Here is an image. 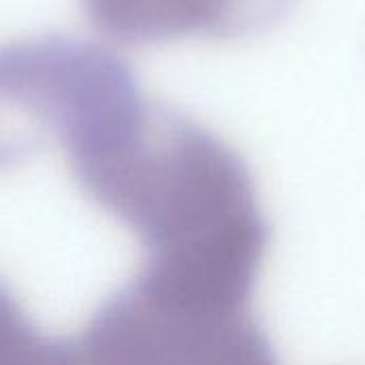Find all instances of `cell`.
I'll return each instance as SVG.
<instances>
[{
  "mask_svg": "<svg viewBox=\"0 0 365 365\" xmlns=\"http://www.w3.org/2000/svg\"><path fill=\"white\" fill-rule=\"evenodd\" d=\"M66 163L83 195L139 240V282L248 308L269 237L250 171L229 143L145 98L68 150Z\"/></svg>",
  "mask_w": 365,
  "mask_h": 365,
  "instance_id": "cell-1",
  "label": "cell"
},
{
  "mask_svg": "<svg viewBox=\"0 0 365 365\" xmlns=\"http://www.w3.org/2000/svg\"><path fill=\"white\" fill-rule=\"evenodd\" d=\"M86 365H278L250 308L184 299L133 278L86 323Z\"/></svg>",
  "mask_w": 365,
  "mask_h": 365,
  "instance_id": "cell-2",
  "label": "cell"
},
{
  "mask_svg": "<svg viewBox=\"0 0 365 365\" xmlns=\"http://www.w3.org/2000/svg\"><path fill=\"white\" fill-rule=\"evenodd\" d=\"M115 51L64 34L0 45V171L60 141L135 79Z\"/></svg>",
  "mask_w": 365,
  "mask_h": 365,
  "instance_id": "cell-3",
  "label": "cell"
},
{
  "mask_svg": "<svg viewBox=\"0 0 365 365\" xmlns=\"http://www.w3.org/2000/svg\"><path fill=\"white\" fill-rule=\"evenodd\" d=\"M92 26L126 45L231 38L272 26L293 0H81Z\"/></svg>",
  "mask_w": 365,
  "mask_h": 365,
  "instance_id": "cell-4",
  "label": "cell"
},
{
  "mask_svg": "<svg viewBox=\"0 0 365 365\" xmlns=\"http://www.w3.org/2000/svg\"><path fill=\"white\" fill-rule=\"evenodd\" d=\"M0 365H86L77 342L34 327L13 293L0 282Z\"/></svg>",
  "mask_w": 365,
  "mask_h": 365,
  "instance_id": "cell-5",
  "label": "cell"
}]
</instances>
